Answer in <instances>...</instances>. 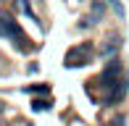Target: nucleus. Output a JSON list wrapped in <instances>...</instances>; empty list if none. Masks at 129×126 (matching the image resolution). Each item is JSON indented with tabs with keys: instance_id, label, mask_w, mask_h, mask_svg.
Returning a JSON list of instances; mask_svg holds the SVG:
<instances>
[{
	"instance_id": "nucleus-3",
	"label": "nucleus",
	"mask_w": 129,
	"mask_h": 126,
	"mask_svg": "<svg viewBox=\"0 0 129 126\" xmlns=\"http://www.w3.org/2000/svg\"><path fill=\"white\" fill-rule=\"evenodd\" d=\"M50 108V100H34L32 102V110L34 113H42V110H48Z\"/></svg>"
},
{
	"instance_id": "nucleus-1",
	"label": "nucleus",
	"mask_w": 129,
	"mask_h": 126,
	"mask_svg": "<svg viewBox=\"0 0 129 126\" xmlns=\"http://www.w3.org/2000/svg\"><path fill=\"white\" fill-rule=\"evenodd\" d=\"M77 58H79V66H87L92 58V47L90 45H82V50L79 47H74V50H69V55H66V66H77Z\"/></svg>"
},
{
	"instance_id": "nucleus-7",
	"label": "nucleus",
	"mask_w": 129,
	"mask_h": 126,
	"mask_svg": "<svg viewBox=\"0 0 129 126\" xmlns=\"http://www.w3.org/2000/svg\"><path fill=\"white\" fill-rule=\"evenodd\" d=\"M111 126H124V118H119V121H113Z\"/></svg>"
},
{
	"instance_id": "nucleus-5",
	"label": "nucleus",
	"mask_w": 129,
	"mask_h": 126,
	"mask_svg": "<svg viewBox=\"0 0 129 126\" xmlns=\"http://www.w3.org/2000/svg\"><path fill=\"white\" fill-rule=\"evenodd\" d=\"M108 5H111V8H113L119 16H124V8H121V3H119V0H108Z\"/></svg>"
},
{
	"instance_id": "nucleus-4",
	"label": "nucleus",
	"mask_w": 129,
	"mask_h": 126,
	"mask_svg": "<svg viewBox=\"0 0 129 126\" xmlns=\"http://www.w3.org/2000/svg\"><path fill=\"white\" fill-rule=\"evenodd\" d=\"M116 47H119V39H108V45L100 50V55H111V53H116Z\"/></svg>"
},
{
	"instance_id": "nucleus-2",
	"label": "nucleus",
	"mask_w": 129,
	"mask_h": 126,
	"mask_svg": "<svg viewBox=\"0 0 129 126\" xmlns=\"http://www.w3.org/2000/svg\"><path fill=\"white\" fill-rule=\"evenodd\" d=\"M105 3H108V0H95V3H92L90 16H84V19H82V26H95L98 21L103 19V13H105Z\"/></svg>"
},
{
	"instance_id": "nucleus-6",
	"label": "nucleus",
	"mask_w": 129,
	"mask_h": 126,
	"mask_svg": "<svg viewBox=\"0 0 129 126\" xmlns=\"http://www.w3.org/2000/svg\"><path fill=\"white\" fill-rule=\"evenodd\" d=\"M29 92H48V84H40V87H29Z\"/></svg>"
},
{
	"instance_id": "nucleus-8",
	"label": "nucleus",
	"mask_w": 129,
	"mask_h": 126,
	"mask_svg": "<svg viewBox=\"0 0 129 126\" xmlns=\"http://www.w3.org/2000/svg\"><path fill=\"white\" fill-rule=\"evenodd\" d=\"M0 3H3V0H0Z\"/></svg>"
}]
</instances>
